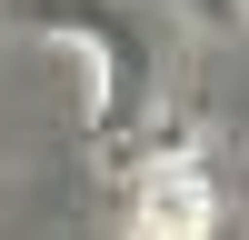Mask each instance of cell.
<instances>
[{
	"instance_id": "2",
	"label": "cell",
	"mask_w": 249,
	"mask_h": 240,
	"mask_svg": "<svg viewBox=\"0 0 249 240\" xmlns=\"http://www.w3.org/2000/svg\"><path fill=\"white\" fill-rule=\"evenodd\" d=\"M130 240H210V190H199V170H150V190H140V210H130Z\"/></svg>"
},
{
	"instance_id": "1",
	"label": "cell",
	"mask_w": 249,
	"mask_h": 240,
	"mask_svg": "<svg viewBox=\"0 0 249 240\" xmlns=\"http://www.w3.org/2000/svg\"><path fill=\"white\" fill-rule=\"evenodd\" d=\"M30 30H70L100 50V90H110V110H140V90H150V10H130V0H10Z\"/></svg>"
}]
</instances>
